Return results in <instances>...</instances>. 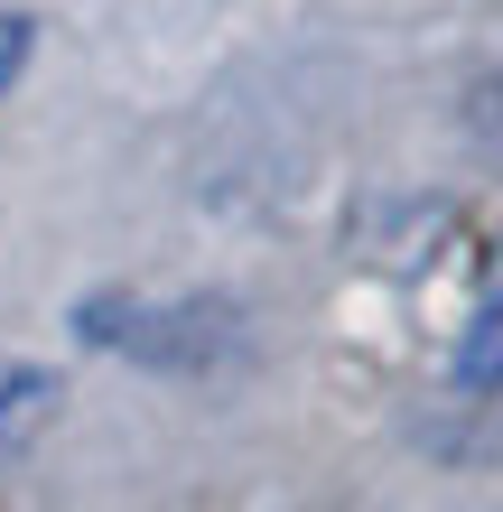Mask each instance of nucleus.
<instances>
[{"label": "nucleus", "instance_id": "obj_1", "mask_svg": "<svg viewBox=\"0 0 503 512\" xmlns=\"http://www.w3.org/2000/svg\"><path fill=\"white\" fill-rule=\"evenodd\" d=\"M75 326L103 354H131V364H159V373H215L243 345L233 298H84Z\"/></svg>", "mask_w": 503, "mask_h": 512}, {"label": "nucleus", "instance_id": "obj_2", "mask_svg": "<svg viewBox=\"0 0 503 512\" xmlns=\"http://www.w3.org/2000/svg\"><path fill=\"white\" fill-rule=\"evenodd\" d=\"M56 401H66V382H56L47 364L0 354V466H19L28 447H38V429L56 419Z\"/></svg>", "mask_w": 503, "mask_h": 512}, {"label": "nucleus", "instance_id": "obj_3", "mask_svg": "<svg viewBox=\"0 0 503 512\" xmlns=\"http://www.w3.org/2000/svg\"><path fill=\"white\" fill-rule=\"evenodd\" d=\"M457 382L466 391H503V289L476 308V326L457 336Z\"/></svg>", "mask_w": 503, "mask_h": 512}, {"label": "nucleus", "instance_id": "obj_4", "mask_svg": "<svg viewBox=\"0 0 503 512\" xmlns=\"http://www.w3.org/2000/svg\"><path fill=\"white\" fill-rule=\"evenodd\" d=\"M28 47H38V28H28V10H0V94H10V84H19Z\"/></svg>", "mask_w": 503, "mask_h": 512}]
</instances>
